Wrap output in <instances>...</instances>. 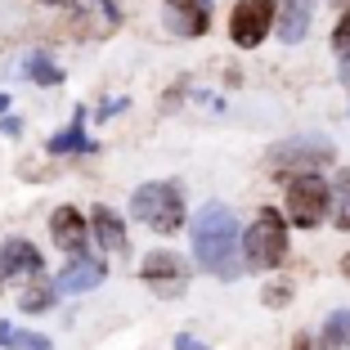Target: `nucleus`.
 I'll return each mask as SVG.
<instances>
[{
  "instance_id": "nucleus-1",
  "label": "nucleus",
  "mask_w": 350,
  "mask_h": 350,
  "mask_svg": "<svg viewBox=\"0 0 350 350\" xmlns=\"http://www.w3.org/2000/svg\"><path fill=\"white\" fill-rule=\"evenodd\" d=\"M189 238H193V256L206 274L234 283L243 274V243H238V216L225 202L198 206V216L189 220Z\"/></svg>"
},
{
  "instance_id": "nucleus-2",
  "label": "nucleus",
  "mask_w": 350,
  "mask_h": 350,
  "mask_svg": "<svg viewBox=\"0 0 350 350\" xmlns=\"http://www.w3.org/2000/svg\"><path fill=\"white\" fill-rule=\"evenodd\" d=\"M131 216L153 234H175L185 225V193L175 180H148L131 193Z\"/></svg>"
},
{
  "instance_id": "nucleus-3",
  "label": "nucleus",
  "mask_w": 350,
  "mask_h": 350,
  "mask_svg": "<svg viewBox=\"0 0 350 350\" xmlns=\"http://www.w3.org/2000/svg\"><path fill=\"white\" fill-rule=\"evenodd\" d=\"M283 256H288V225H283V216L274 206H265L247 225V238H243V269L260 274V269L283 265Z\"/></svg>"
},
{
  "instance_id": "nucleus-4",
  "label": "nucleus",
  "mask_w": 350,
  "mask_h": 350,
  "mask_svg": "<svg viewBox=\"0 0 350 350\" xmlns=\"http://www.w3.org/2000/svg\"><path fill=\"white\" fill-rule=\"evenodd\" d=\"M337 162V144L323 139V135H297V139H283L269 153V171L274 175H319L323 166Z\"/></svg>"
},
{
  "instance_id": "nucleus-5",
  "label": "nucleus",
  "mask_w": 350,
  "mask_h": 350,
  "mask_svg": "<svg viewBox=\"0 0 350 350\" xmlns=\"http://www.w3.org/2000/svg\"><path fill=\"white\" fill-rule=\"evenodd\" d=\"M283 206H288V220L301 229H314L323 216L332 211V189L323 185L319 175H297L283 193Z\"/></svg>"
},
{
  "instance_id": "nucleus-6",
  "label": "nucleus",
  "mask_w": 350,
  "mask_h": 350,
  "mask_svg": "<svg viewBox=\"0 0 350 350\" xmlns=\"http://www.w3.org/2000/svg\"><path fill=\"white\" fill-rule=\"evenodd\" d=\"M278 23V0H238L229 14V36L243 50H256Z\"/></svg>"
},
{
  "instance_id": "nucleus-7",
  "label": "nucleus",
  "mask_w": 350,
  "mask_h": 350,
  "mask_svg": "<svg viewBox=\"0 0 350 350\" xmlns=\"http://www.w3.org/2000/svg\"><path fill=\"white\" fill-rule=\"evenodd\" d=\"M139 278H144V288H153L157 297H185L189 265H185V256H175V252H148L144 265H139Z\"/></svg>"
},
{
  "instance_id": "nucleus-8",
  "label": "nucleus",
  "mask_w": 350,
  "mask_h": 350,
  "mask_svg": "<svg viewBox=\"0 0 350 350\" xmlns=\"http://www.w3.org/2000/svg\"><path fill=\"white\" fill-rule=\"evenodd\" d=\"M50 238H54V247L68 252V256H85L90 225H85V216L77 211V206H54V216H50Z\"/></svg>"
},
{
  "instance_id": "nucleus-9",
  "label": "nucleus",
  "mask_w": 350,
  "mask_h": 350,
  "mask_svg": "<svg viewBox=\"0 0 350 350\" xmlns=\"http://www.w3.org/2000/svg\"><path fill=\"white\" fill-rule=\"evenodd\" d=\"M166 27L175 36H202L211 27V0H166Z\"/></svg>"
},
{
  "instance_id": "nucleus-10",
  "label": "nucleus",
  "mask_w": 350,
  "mask_h": 350,
  "mask_svg": "<svg viewBox=\"0 0 350 350\" xmlns=\"http://www.w3.org/2000/svg\"><path fill=\"white\" fill-rule=\"evenodd\" d=\"M103 274H108V265L94 256H72L68 265H63L59 283H54V292H63V297H77V292H90L103 283Z\"/></svg>"
},
{
  "instance_id": "nucleus-11",
  "label": "nucleus",
  "mask_w": 350,
  "mask_h": 350,
  "mask_svg": "<svg viewBox=\"0 0 350 350\" xmlns=\"http://www.w3.org/2000/svg\"><path fill=\"white\" fill-rule=\"evenodd\" d=\"M0 274L5 278H41V252L31 238H10L0 247Z\"/></svg>"
},
{
  "instance_id": "nucleus-12",
  "label": "nucleus",
  "mask_w": 350,
  "mask_h": 350,
  "mask_svg": "<svg viewBox=\"0 0 350 350\" xmlns=\"http://www.w3.org/2000/svg\"><path fill=\"white\" fill-rule=\"evenodd\" d=\"M90 234H94V243H99L108 256H117V252H126L131 247V238H126V225H122V216H117L113 206H94L90 211Z\"/></svg>"
},
{
  "instance_id": "nucleus-13",
  "label": "nucleus",
  "mask_w": 350,
  "mask_h": 350,
  "mask_svg": "<svg viewBox=\"0 0 350 350\" xmlns=\"http://www.w3.org/2000/svg\"><path fill=\"white\" fill-rule=\"evenodd\" d=\"M50 153L54 157H68V153H94V139H85V108H77L68 131H59L50 139Z\"/></svg>"
},
{
  "instance_id": "nucleus-14",
  "label": "nucleus",
  "mask_w": 350,
  "mask_h": 350,
  "mask_svg": "<svg viewBox=\"0 0 350 350\" xmlns=\"http://www.w3.org/2000/svg\"><path fill=\"white\" fill-rule=\"evenodd\" d=\"M306 27H310L306 0H283V14H278V36H283V45H297L301 36H306Z\"/></svg>"
},
{
  "instance_id": "nucleus-15",
  "label": "nucleus",
  "mask_w": 350,
  "mask_h": 350,
  "mask_svg": "<svg viewBox=\"0 0 350 350\" xmlns=\"http://www.w3.org/2000/svg\"><path fill=\"white\" fill-rule=\"evenodd\" d=\"M72 31L81 36V41H90V36H113L117 31V10H81L72 23Z\"/></svg>"
},
{
  "instance_id": "nucleus-16",
  "label": "nucleus",
  "mask_w": 350,
  "mask_h": 350,
  "mask_svg": "<svg viewBox=\"0 0 350 350\" xmlns=\"http://www.w3.org/2000/svg\"><path fill=\"white\" fill-rule=\"evenodd\" d=\"M346 346H350V310H332L323 319L319 350H346Z\"/></svg>"
},
{
  "instance_id": "nucleus-17",
  "label": "nucleus",
  "mask_w": 350,
  "mask_h": 350,
  "mask_svg": "<svg viewBox=\"0 0 350 350\" xmlns=\"http://www.w3.org/2000/svg\"><path fill=\"white\" fill-rule=\"evenodd\" d=\"M328 189H332V220H337L332 229H346L350 234V166H341Z\"/></svg>"
},
{
  "instance_id": "nucleus-18",
  "label": "nucleus",
  "mask_w": 350,
  "mask_h": 350,
  "mask_svg": "<svg viewBox=\"0 0 350 350\" xmlns=\"http://www.w3.org/2000/svg\"><path fill=\"white\" fill-rule=\"evenodd\" d=\"M0 346L5 350H54L50 337H41V332H23V328H14V323H0Z\"/></svg>"
},
{
  "instance_id": "nucleus-19",
  "label": "nucleus",
  "mask_w": 350,
  "mask_h": 350,
  "mask_svg": "<svg viewBox=\"0 0 350 350\" xmlns=\"http://www.w3.org/2000/svg\"><path fill=\"white\" fill-rule=\"evenodd\" d=\"M18 306L27 310V314H41V310H50V306H54V288H50V283H41V278H31L27 288H23Z\"/></svg>"
},
{
  "instance_id": "nucleus-20",
  "label": "nucleus",
  "mask_w": 350,
  "mask_h": 350,
  "mask_svg": "<svg viewBox=\"0 0 350 350\" xmlns=\"http://www.w3.org/2000/svg\"><path fill=\"white\" fill-rule=\"evenodd\" d=\"M27 77H31V81H36V85H59V81H63L59 63H54L50 54H41V50H36V54H31V59H27Z\"/></svg>"
},
{
  "instance_id": "nucleus-21",
  "label": "nucleus",
  "mask_w": 350,
  "mask_h": 350,
  "mask_svg": "<svg viewBox=\"0 0 350 350\" xmlns=\"http://www.w3.org/2000/svg\"><path fill=\"white\" fill-rule=\"evenodd\" d=\"M260 297H265V306H269V310H283V306L292 301V283H269Z\"/></svg>"
},
{
  "instance_id": "nucleus-22",
  "label": "nucleus",
  "mask_w": 350,
  "mask_h": 350,
  "mask_svg": "<svg viewBox=\"0 0 350 350\" xmlns=\"http://www.w3.org/2000/svg\"><path fill=\"white\" fill-rule=\"evenodd\" d=\"M332 45H337L341 54L350 50V5L341 10V18H337V27H332Z\"/></svg>"
},
{
  "instance_id": "nucleus-23",
  "label": "nucleus",
  "mask_w": 350,
  "mask_h": 350,
  "mask_svg": "<svg viewBox=\"0 0 350 350\" xmlns=\"http://www.w3.org/2000/svg\"><path fill=\"white\" fill-rule=\"evenodd\" d=\"M0 131H5V135H18L23 122H18V117H5V122H0Z\"/></svg>"
},
{
  "instance_id": "nucleus-24",
  "label": "nucleus",
  "mask_w": 350,
  "mask_h": 350,
  "mask_svg": "<svg viewBox=\"0 0 350 350\" xmlns=\"http://www.w3.org/2000/svg\"><path fill=\"white\" fill-rule=\"evenodd\" d=\"M341 81H346V90H350V50L341 54Z\"/></svg>"
},
{
  "instance_id": "nucleus-25",
  "label": "nucleus",
  "mask_w": 350,
  "mask_h": 350,
  "mask_svg": "<svg viewBox=\"0 0 350 350\" xmlns=\"http://www.w3.org/2000/svg\"><path fill=\"white\" fill-rule=\"evenodd\" d=\"M292 350H314V341H310V332H301V337H297V346H292Z\"/></svg>"
},
{
  "instance_id": "nucleus-26",
  "label": "nucleus",
  "mask_w": 350,
  "mask_h": 350,
  "mask_svg": "<svg viewBox=\"0 0 350 350\" xmlns=\"http://www.w3.org/2000/svg\"><path fill=\"white\" fill-rule=\"evenodd\" d=\"M0 113H10V94L0 90Z\"/></svg>"
},
{
  "instance_id": "nucleus-27",
  "label": "nucleus",
  "mask_w": 350,
  "mask_h": 350,
  "mask_svg": "<svg viewBox=\"0 0 350 350\" xmlns=\"http://www.w3.org/2000/svg\"><path fill=\"white\" fill-rule=\"evenodd\" d=\"M341 269H346V278H350V256H341Z\"/></svg>"
}]
</instances>
